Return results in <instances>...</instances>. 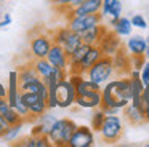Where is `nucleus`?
I'll use <instances>...</instances> for the list:
<instances>
[{
    "label": "nucleus",
    "mask_w": 149,
    "mask_h": 147,
    "mask_svg": "<svg viewBox=\"0 0 149 147\" xmlns=\"http://www.w3.org/2000/svg\"><path fill=\"white\" fill-rule=\"evenodd\" d=\"M75 128H77V125L71 118H56V121L53 123V126L48 131V137L52 141V146L68 147L69 137L72 136Z\"/></svg>",
    "instance_id": "2"
},
{
    "label": "nucleus",
    "mask_w": 149,
    "mask_h": 147,
    "mask_svg": "<svg viewBox=\"0 0 149 147\" xmlns=\"http://www.w3.org/2000/svg\"><path fill=\"white\" fill-rule=\"evenodd\" d=\"M15 109L18 110V114L21 115V117L24 118V121H29L31 120V114H29V107H27L26 104H24L23 101H21V98H18L16 104H15Z\"/></svg>",
    "instance_id": "31"
},
{
    "label": "nucleus",
    "mask_w": 149,
    "mask_h": 147,
    "mask_svg": "<svg viewBox=\"0 0 149 147\" xmlns=\"http://www.w3.org/2000/svg\"><path fill=\"white\" fill-rule=\"evenodd\" d=\"M112 64H114V72L119 77H127L132 72V56L127 51L125 45H122L112 54Z\"/></svg>",
    "instance_id": "9"
},
{
    "label": "nucleus",
    "mask_w": 149,
    "mask_h": 147,
    "mask_svg": "<svg viewBox=\"0 0 149 147\" xmlns=\"http://www.w3.org/2000/svg\"><path fill=\"white\" fill-rule=\"evenodd\" d=\"M21 147H50L52 146V141L47 134H42V136H34V134H29L26 136L19 144Z\"/></svg>",
    "instance_id": "23"
},
{
    "label": "nucleus",
    "mask_w": 149,
    "mask_h": 147,
    "mask_svg": "<svg viewBox=\"0 0 149 147\" xmlns=\"http://www.w3.org/2000/svg\"><path fill=\"white\" fill-rule=\"evenodd\" d=\"M146 147H149V142H148V144H146Z\"/></svg>",
    "instance_id": "48"
},
{
    "label": "nucleus",
    "mask_w": 149,
    "mask_h": 147,
    "mask_svg": "<svg viewBox=\"0 0 149 147\" xmlns=\"http://www.w3.org/2000/svg\"><path fill=\"white\" fill-rule=\"evenodd\" d=\"M48 110V105H47V99L45 98H40L39 101H36L34 104L29 105V114H31V120L40 117L43 112Z\"/></svg>",
    "instance_id": "27"
},
{
    "label": "nucleus",
    "mask_w": 149,
    "mask_h": 147,
    "mask_svg": "<svg viewBox=\"0 0 149 147\" xmlns=\"http://www.w3.org/2000/svg\"><path fill=\"white\" fill-rule=\"evenodd\" d=\"M146 38V43H148V46H149V34H148V37H144Z\"/></svg>",
    "instance_id": "46"
},
{
    "label": "nucleus",
    "mask_w": 149,
    "mask_h": 147,
    "mask_svg": "<svg viewBox=\"0 0 149 147\" xmlns=\"http://www.w3.org/2000/svg\"><path fill=\"white\" fill-rule=\"evenodd\" d=\"M114 64H112V56H101L90 69L85 72V77L93 82L104 85L106 82H109L114 75Z\"/></svg>",
    "instance_id": "3"
},
{
    "label": "nucleus",
    "mask_w": 149,
    "mask_h": 147,
    "mask_svg": "<svg viewBox=\"0 0 149 147\" xmlns=\"http://www.w3.org/2000/svg\"><path fill=\"white\" fill-rule=\"evenodd\" d=\"M0 98H7V88L0 83Z\"/></svg>",
    "instance_id": "42"
},
{
    "label": "nucleus",
    "mask_w": 149,
    "mask_h": 147,
    "mask_svg": "<svg viewBox=\"0 0 149 147\" xmlns=\"http://www.w3.org/2000/svg\"><path fill=\"white\" fill-rule=\"evenodd\" d=\"M31 134H34V136H42V134H47V131H45V128L42 126V125L37 121L36 125H32V130H31ZM48 136V134H47Z\"/></svg>",
    "instance_id": "38"
},
{
    "label": "nucleus",
    "mask_w": 149,
    "mask_h": 147,
    "mask_svg": "<svg viewBox=\"0 0 149 147\" xmlns=\"http://www.w3.org/2000/svg\"><path fill=\"white\" fill-rule=\"evenodd\" d=\"M29 62L32 64V67L37 70V74H39L40 77H47L55 70V67L48 62L47 58H31Z\"/></svg>",
    "instance_id": "25"
},
{
    "label": "nucleus",
    "mask_w": 149,
    "mask_h": 147,
    "mask_svg": "<svg viewBox=\"0 0 149 147\" xmlns=\"http://www.w3.org/2000/svg\"><path fill=\"white\" fill-rule=\"evenodd\" d=\"M98 133L101 134V139L104 142H109V144H114L122 137V133H123V123H122V118L116 115H106L103 125H101L100 131Z\"/></svg>",
    "instance_id": "4"
},
{
    "label": "nucleus",
    "mask_w": 149,
    "mask_h": 147,
    "mask_svg": "<svg viewBox=\"0 0 149 147\" xmlns=\"http://www.w3.org/2000/svg\"><path fill=\"white\" fill-rule=\"evenodd\" d=\"M144 58H146V61H149V46L146 48V51H144Z\"/></svg>",
    "instance_id": "44"
},
{
    "label": "nucleus",
    "mask_w": 149,
    "mask_h": 147,
    "mask_svg": "<svg viewBox=\"0 0 149 147\" xmlns=\"http://www.w3.org/2000/svg\"><path fill=\"white\" fill-rule=\"evenodd\" d=\"M47 59L52 64L53 67H58V69H64L68 70L69 66V54L64 51V48L58 43H53L50 48L48 54H47Z\"/></svg>",
    "instance_id": "12"
},
{
    "label": "nucleus",
    "mask_w": 149,
    "mask_h": 147,
    "mask_svg": "<svg viewBox=\"0 0 149 147\" xmlns=\"http://www.w3.org/2000/svg\"><path fill=\"white\" fill-rule=\"evenodd\" d=\"M104 118H106V114H104V110L101 107H96L93 112V115H91V130L93 131H100L101 125H103Z\"/></svg>",
    "instance_id": "29"
},
{
    "label": "nucleus",
    "mask_w": 149,
    "mask_h": 147,
    "mask_svg": "<svg viewBox=\"0 0 149 147\" xmlns=\"http://www.w3.org/2000/svg\"><path fill=\"white\" fill-rule=\"evenodd\" d=\"M148 29H149V19H148Z\"/></svg>",
    "instance_id": "47"
},
{
    "label": "nucleus",
    "mask_w": 149,
    "mask_h": 147,
    "mask_svg": "<svg viewBox=\"0 0 149 147\" xmlns=\"http://www.w3.org/2000/svg\"><path fill=\"white\" fill-rule=\"evenodd\" d=\"M125 48L130 53V56H139V54H144L148 43H146V38L141 35H128Z\"/></svg>",
    "instance_id": "18"
},
{
    "label": "nucleus",
    "mask_w": 149,
    "mask_h": 147,
    "mask_svg": "<svg viewBox=\"0 0 149 147\" xmlns=\"http://www.w3.org/2000/svg\"><path fill=\"white\" fill-rule=\"evenodd\" d=\"M120 16H122V2H120V0H116L114 5L111 6V10H109V18L117 19V18H120Z\"/></svg>",
    "instance_id": "34"
},
{
    "label": "nucleus",
    "mask_w": 149,
    "mask_h": 147,
    "mask_svg": "<svg viewBox=\"0 0 149 147\" xmlns=\"http://www.w3.org/2000/svg\"><path fill=\"white\" fill-rule=\"evenodd\" d=\"M139 78L144 83V86L149 83V61H144V64H143L141 70H139Z\"/></svg>",
    "instance_id": "35"
},
{
    "label": "nucleus",
    "mask_w": 149,
    "mask_h": 147,
    "mask_svg": "<svg viewBox=\"0 0 149 147\" xmlns=\"http://www.w3.org/2000/svg\"><path fill=\"white\" fill-rule=\"evenodd\" d=\"M56 98H58V107L59 109H68L72 104H75V98H77L75 86L68 80V77L63 78L56 85Z\"/></svg>",
    "instance_id": "7"
},
{
    "label": "nucleus",
    "mask_w": 149,
    "mask_h": 147,
    "mask_svg": "<svg viewBox=\"0 0 149 147\" xmlns=\"http://www.w3.org/2000/svg\"><path fill=\"white\" fill-rule=\"evenodd\" d=\"M24 123H26V121H19V123H16V125H10V126L7 128V131L3 133L2 139H5L7 142H13V141L16 139L18 136H19L21 128L24 126Z\"/></svg>",
    "instance_id": "28"
},
{
    "label": "nucleus",
    "mask_w": 149,
    "mask_h": 147,
    "mask_svg": "<svg viewBox=\"0 0 149 147\" xmlns=\"http://www.w3.org/2000/svg\"><path fill=\"white\" fill-rule=\"evenodd\" d=\"M0 115H2V118L8 123V126H10V125H16V123H19V121H24V118L18 114V110L15 107H11L8 102L0 105Z\"/></svg>",
    "instance_id": "22"
},
{
    "label": "nucleus",
    "mask_w": 149,
    "mask_h": 147,
    "mask_svg": "<svg viewBox=\"0 0 149 147\" xmlns=\"http://www.w3.org/2000/svg\"><path fill=\"white\" fill-rule=\"evenodd\" d=\"M114 2L116 0H103V3H101V15H103V18H106V16H109V10L111 6L114 5Z\"/></svg>",
    "instance_id": "37"
},
{
    "label": "nucleus",
    "mask_w": 149,
    "mask_h": 147,
    "mask_svg": "<svg viewBox=\"0 0 149 147\" xmlns=\"http://www.w3.org/2000/svg\"><path fill=\"white\" fill-rule=\"evenodd\" d=\"M106 31H107V27L103 24V22H100V24H96V26H93V27L84 31L80 34V38H82V42L87 43V45H98Z\"/></svg>",
    "instance_id": "16"
},
{
    "label": "nucleus",
    "mask_w": 149,
    "mask_h": 147,
    "mask_svg": "<svg viewBox=\"0 0 149 147\" xmlns=\"http://www.w3.org/2000/svg\"><path fill=\"white\" fill-rule=\"evenodd\" d=\"M144 121H146V123H149V104L144 107Z\"/></svg>",
    "instance_id": "43"
},
{
    "label": "nucleus",
    "mask_w": 149,
    "mask_h": 147,
    "mask_svg": "<svg viewBox=\"0 0 149 147\" xmlns=\"http://www.w3.org/2000/svg\"><path fill=\"white\" fill-rule=\"evenodd\" d=\"M19 80H18V70H11L8 75V88H7V102L15 107L18 98H19Z\"/></svg>",
    "instance_id": "17"
},
{
    "label": "nucleus",
    "mask_w": 149,
    "mask_h": 147,
    "mask_svg": "<svg viewBox=\"0 0 149 147\" xmlns=\"http://www.w3.org/2000/svg\"><path fill=\"white\" fill-rule=\"evenodd\" d=\"M101 3L103 0H84L79 6H75L72 11L68 13V19L72 16H82V15H91V13L101 11Z\"/></svg>",
    "instance_id": "15"
},
{
    "label": "nucleus",
    "mask_w": 149,
    "mask_h": 147,
    "mask_svg": "<svg viewBox=\"0 0 149 147\" xmlns=\"http://www.w3.org/2000/svg\"><path fill=\"white\" fill-rule=\"evenodd\" d=\"M52 38H53V43L61 45L68 54H71L82 43L80 34L74 32L69 27H58L55 32H52Z\"/></svg>",
    "instance_id": "5"
},
{
    "label": "nucleus",
    "mask_w": 149,
    "mask_h": 147,
    "mask_svg": "<svg viewBox=\"0 0 149 147\" xmlns=\"http://www.w3.org/2000/svg\"><path fill=\"white\" fill-rule=\"evenodd\" d=\"M11 24V16L10 15H3V19L0 21V27H7Z\"/></svg>",
    "instance_id": "40"
},
{
    "label": "nucleus",
    "mask_w": 149,
    "mask_h": 147,
    "mask_svg": "<svg viewBox=\"0 0 149 147\" xmlns=\"http://www.w3.org/2000/svg\"><path fill=\"white\" fill-rule=\"evenodd\" d=\"M75 104L82 109H96L101 105V91L91 93V94L85 96H77L75 98Z\"/></svg>",
    "instance_id": "20"
},
{
    "label": "nucleus",
    "mask_w": 149,
    "mask_h": 147,
    "mask_svg": "<svg viewBox=\"0 0 149 147\" xmlns=\"http://www.w3.org/2000/svg\"><path fill=\"white\" fill-rule=\"evenodd\" d=\"M37 121H39V123L42 125L43 128H45L47 134H48L50 128H52V126H53V123L56 121V115L48 114V112H43V114L40 115V117H37Z\"/></svg>",
    "instance_id": "30"
},
{
    "label": "nucleus",
    "mask_w": 149,
    "mask_h": 147,
    "mask_svg": "<svg viewBox=\"0 0 149 147\" xmlns=\"http://www.w3.org/2000/svg\"><path fill=\"white\" fill-rule=\"evenodd\" d=\"M122 110H123V117L127 118V121L130 125H133V126H139V125L146 123L144 121V109L143 107H138V105L128 102Z\"/></svg>",
    "instance_id": "14"
},
{
    "label": "nucleus",
    "mask_w": 149,
    "mask_h": 147,
    "mask_svg": "<svg viewBox=\"0 0 149 147\" xmlns=\"http://www.w3.org/2000/svg\"><path fill=\"white\" fill-rule=\"evenodd\" d=\"M0 118H2V115H0Z\"/></svg>",
    "instance_id": "49"
},
{
    "label": "nucleus",
    "mask_w": 149,
    "mask_h": 147,
    "mask_svg": "<svg viewBox=\"0 0 149 147\" xmlns=\"http://www.w3.org/2000/svg\"><path fill=\"white\" fill-rule=\"evenodd\" d=\"M8 128V123L3 120V118H0V139H2V136H3V133L7 131Z\"/></svg>",
    "instance_id": "41"
},
{
    "label": "nucleus",
    "mask_w": 149,
    "mask_h": 147,
    "mask_svg": "<svg viewBox=\"0 0 149 147\" xmlns=\"http://www.w3.org/2000/svg\"><path fill=\"white\" fill-rule=\"evenodd\" d=\"M95 131L88 126H79L69 137L68 147H91L95 144Z\"/></svg>",
    "instance_id": "10"
},
{
    "label": "nucleus",
    "mask_w": 149,
    "mask_h": 147,
    "mask_svg": "<svg viewBox=\"0 0 149 147\" xmlns=\"http://www.w3.org/2000/svg\"><path fill=\"white\" fill-rule=\"evenodd\" d=\"M104 110V114L106 115H116L120 112V109H116V107H101Z\"/></svg>",
    "instance_id": "39"
},
{
    "label": "nucleus",
    "mask_w": 149,
    "mask_h": 147,
    "mask_svg": "<svg viewBox=\"0 0 149 147\" xmlns=\"http://www.w3.org/2000/svg\"><path fill=\"white\" fill-rule=\"evenodd\" d=\"M47 105H48V109H56V107H58L56 86H52V88H48V96H47Z\"/></svg>",
    "instance_id": "33"
},
{
    "label": "nucleus",
    "mask_w": 149,
    "mask_h": 147,
    "mask_svg": "<svg viewBox=\"0 0 149 147\" xmlns=\"http://www.w3.org/2000/svg\"><path fill=\"white\" fill-rule=\"evenodd\" d=\"M52 45H53L52 34L39 32L37 35L31 37V42H29L31 58H47V54H48Z\"/></svg>",
    "instance_id": "6"
},
{
    "label": "nucleus",
    "mask_w": 149,
    "mask_h": 147,
    "mask_svg": "<svg viewBox=\"0 0 149 147\" xmlns=\"http://www.w3.org/2000/svg\"><path fill=\"white\" fill-rule=\"evenodd\" d=\"M101 56H103V51H101V48L98 46V45H90V48L87 50V53L84 54L80 64H79L77 72H80V74H84V75H85V72H87V70L90 69V67L93 66V64L96 62V61L100 59Z\"/></svg>",
    "instance_id": "13"
},
{
    "label": "nucleus",
    "mask_w": 149,
    "mask_h": 147,
    "mask_svg": "<svg viewBox=\"0 0 149 147\" xmlns=\"http://www.w3.org/2000/svg\"><path fill=\"white\" fill-rule=\"evenodd\" d=\"M5 102H7V98H0V105L5 104Z\"/></svg>",
    "instance_id": "45"
},
{
    "label": "nucleus",
    "mask_w": 149,
    "mask_h": 147,
    "mask_svg": "<svg viewBox=\"0 0 149 147\" xmlns=\"http://www.w3.org/2000/svg\"><path fill=\"white\" fill-rule=\"evenodd\" d=\"M42 78V77L37 74V70L32 67V64L31 62H26L24 66L19 67V70H18V80H19V88L24 85H27V83L34 82V80H39Z\"/></svg>",
    "instance_id": "19"
},
{
    "label": "nucleus",
    "mask_w": 149,
    "mask_h": 147,
    "mask_svg": "<svg viewBox=\"0 0 149 147\" xmlns=\"http://www.w3.org/2000/svg\"><path fill=\"white\" fill-rule=\"evenodd\" d=\"M96 91H101V85L96 82H93V80H90V78H87V77L80 78L77 82V85H75V93H77V96L91 94V93H96Z\"/></svg>",
    "instance_id": "21"
},
{
    "label": "nucleus",
    "mask_w": 149,
    "mask_h": 147,
    "mask_svg": "<svg viewBox=\"0 0 149 147\" xmlns=\"http://www.w3.org/2000/svg\"><path fill=\"white\" fill-rule=\"evenodd\" d=\"M21 91H31V93H37V94H40L42 98L47 99V96H48V88H47V85L43 83L42 78L39 80H34V82L27 83V85L21 86Z\"/></svg>",
    "instance_id": "26"
},
{
    "label": "nucleus",
    "mask_w": 149,
    "mask_h": 147,
    "mask_svg": "<svg viewBox=\"0 0 149 147\" xmlns=\"http://www.w3.org/2000/svg\"><path fill=\"white\" fill-rule=\"evenodd\" d=\"M130 21H132V26L136 29H148V19L143 15H133Z\"/></svg>",
    "instance_id": "32"
},
{
    "label": "nucleus",
    "mask_w": 149,
    "mask_h": 147,
    "mask_svg": "<svg viewBox=\"0 0 149 147\" xmlns=\"http://www.w3.org/2000/svg\"><path fill=\"white\" fill-rule=\"evenodd\" d=\"M122 45L123 43H122V40H120V35H117L112 29H107V31L104 32V35L101 37L98 46L101 48L104 56H112Z\"/></svg>",
    "instance_id": "11"
},
{
    "label": "nucleus",
    "mask_w": 149,
    "mask_h": 147,
    "mask_svg": "<svg viewBox=\"0 0 149 147\" xmlns=\"http://www.w3.org/2000/svg\"><path fill=\"white\" fill-rule=\"evenodd\" d=\"M132 101V85L130 77H120L109 80L101 88V105L100 107H116L122 110Z\"/></svg>",
    "instance_id": "1"
},
{
    "label": "nucleus",
    "mask_w": 149,
    "mask_h": 147,
    "mask_svg": "<svg viewBox=\"0 0 149 147\" xmlns=\"http://www.w3.org/2000/svg\"><path fill=\"white\" fill-rule=\"evenodd\" d=\"M103 22L101 13H91V15H82V16H72L68 19V27L72 29L77 34H82L84 31L93 27V26Z\"/></svg>",
    "instance_id": "8"
},
{
    "label": "nucleus",
    "mask_w": 149,
    "mask_h": 147,
    "mask_svg": "<svg viewBox=\"0 0 149 147\" xmlns=\"http://www.w3.org/2000/svg\"><path fill=\"white\" fill-rule=\"evenodd\" d=\"M146 58L144 54H139V56H132V69L135 70H141L143 64H144Z\"/></svg>",
    "instance_id": "36"
},
{
    "label": "nucleus",
    "mask_w": 149,
    "mask_h": 147,
    "mask_svg": "<svg viewBox=\"0 0 149 147\" xmlns=\"http://www.w3.org/2000/svg\"><path fill=\"white\" fill-rule=\"evenodd\" d=\"M112 29L114 32H116L117 35H120V37H128V35H132V21H130L128 18H125V16H120V18L116 19V22L112 24Z\"/></svg>",
    "instance_id": "24"
}]
</instances>
